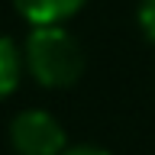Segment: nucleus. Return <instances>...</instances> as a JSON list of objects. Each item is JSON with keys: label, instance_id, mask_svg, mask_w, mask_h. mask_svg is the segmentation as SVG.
Segmentation results:
<instances>
[{"label": "nucleus", "instance_id": "obj_1", "mask_svg": "<svg viewBox=\"0 0 155 155\" xmlns=\"http://www.w3.org/2000/svg\"><path fill=\"white\" fill-rule=\"evenodd\" d=\"M23 61L26 74L48 91L74 87L84 74V48L65 23L29 26L23 39Z\"/></svg>", "mask_w": 155, "mask_h": 155}, {"label": "nucleus", "instance_id": "obj_3", "mask_svg": "<svg viewBox=\"0 0 155 155\" xmlns=\"http://www.w3.org/2000/svg\"><path fill=\"white\" fill-rule=\"evenodd\" d=\"M87 0H13V7L29 26H42V23H68L84 10Z\"/></svg>", "mask_w": 155, "mask_h": 155}, {"label": "nucleus", "instance_id": "obj_2", "mask_svg": "<svg viewBox=\"0 0 155 155\" xmlns=\"http://www.w3.org/2000/svg\"><path fill=\"white\" fill-rule=\"evenodd\" d=\"M10 145L16 155H61L68 149V136L55 113L29 107L10 120Z\"/></svg>", "mask_w": 155, "mask_h": 155}, {"label": "nucleus", "instance_id": "obj_4", "mask_svg": "<svg viewBox=\"0 0 155 155\" xmlns=\"http://www.w3.org/2000/svg\"><path fill=\"white\" fill-rule=\"evenodd\" d=\"M23 74H26L23 45H16L10 36H0V100H7V97L16 94Z\"/></svg>", "mask_w": 155, "mask_h": 155}, {"label": "nucleus", "instance_id": "obj_6", "mask_svg": "<svg viewBox=\"0 0 155 155\" xmlns=\"http://www.w3.org/2000/svg\"><path fill=\"white\" fill-rule=\"evenodd\" d=\"M61 155H110V152L100 149V145H87V142H84V145H68Z\"/></svg>", "mask_w": 155, "mask_h": 155}, {"label": "nucleus", "instance_id": "obj_5", "mask_svg": "<svg viewBox=\"0 0 155 155\" xmlns=\"http://www.w3.org/2000/svg\"><path fill=\"white\" fill-rule=\"evenodd\" d=\"M136 23H139V32L155 45V0H139V7H136Z\"/></svg>", "mask_w": 155, "mask_h": 155}]
</instances>
